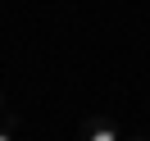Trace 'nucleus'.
Masks as SVG:
<instances>
[{
    "label": "nucleus",
    "mask_w": 150,
    "mask_h": 141,
    "mask_svg": "<svg viewBox=\"0 0 150 141\" xmlns=\"http://www.w3.org/2000/svg\"><path fill=\"white\" fill-rule=\"evenodd\" d=\"M77 137L82 141H118V123L109 114H86L82 128H77Z\"/></svg>",
    "instance_id": "f257e3e1"
},
{
    "label": "nucleus",
    "mask_w": 150,
    "mask_h": 141,
    "mask_svg": "<svg viewBox=\"0 0 150 141\" xmlns=\"http://www.w3.org/2000/svg\"><path fill=\"white\" fill-rule=\"evenodd\" d=\"M0 141H14V137H9V128H0Z\"/></svg>",
    "instance_id": "f03ea898"
},
{
    "label": "nucleus",
    "mask_w": 150,
    "mask_h": 141,
    "mask_svg": "<svg viewBox=\"0 0 150 141\" xmlns=\"http://www.w3.org/2000/svg\"><path fill=\"white\" fill-rule=\"evenodd\" d=\"M5 109H9V105H5V91H0V114H5Z\"/></svg>",
    "instance_id": "7ed1b4c3"
},
{
    "label": "nucleus",
    "mask_w": 150,
    "mask_h": 141,
    "mask_svg": "<svg viewBox=\"0 0 150 141\" xmlns=\"http://www.w3.org/2000/svg\"><path fill=\"white\" fill-rule=\"evenodd\" d=\"M127 141H146V137H127Z\"/></svg>",
    "instance_id": "20e7f679"
}]
</instances>
